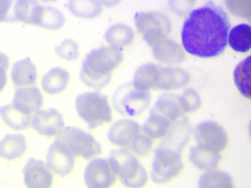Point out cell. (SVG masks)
I'll use <instances>...</instances> for the list:
<instances>
[{
	"label": "cell",
	"mask_w": 251,
	"mask_h": 188,
	"mask_svg": "<svg viewBox=\"0 0 251 188\" xmlns=\"http://www.w3.org/2000/svg\"><path fill=\"white\" fill-rule=\"evenodd\" d=\"M230 23L224 9L213 1L192 10L181 32L185 50L194 56L209 58L222 53L227 45Z\"/></svg>",
	"instance_id": "6da1fadb"
},
{
	"label": "cell",
	"mask_w": 251,
	"mask_h": 188,
	"mask_svg": "<svg viewBox=\"0 0 251 188\" xmlns=\"http://www.w3.org/2000/svg\"><path fill=\"white\" fill-rule=\"evenodd\" d=\"M123 58L120 49L112 46L93 50L82 63L80 73L81 81L91 88H104L110 82L113 71L121 64Z\"/></svg>",
	"instance_id": "7a4b0ae2"
},
{
	"label": "cell",
	"mask_w": 251,
	"mask_h": 188,
	"mask_svg": "<svg viewBox=\"0 0 251 188\" xmlns=\"http://www.w3.org/2000/svg\"><path fill=\"white\" fill-rule=\"evenodd\" d=\"M75 108L79 117L91 129L109 123L112 119L107 97L98 92L78 95L75 100Z\"/></svg>",
	"instance_id": "3957f363"
},
{
	"label": "cell",
	"mask_w": 251,
	"mask_h": 188,
	"mask_svg": "<svg viewBox=\"0 0 251 188\" xmlns=\"http://www.w3.org/2000/svg\"><path fill=\"white\" fill-rule=\"evenodd\" d=\"M109 159L115 167L117 177L126 188H143L147 183V172L136 156L128 150H112Z\"/></svg>",
	"instance_id": "277c9868"
},
{
	"label": "cell",
	"mask_w": 251,
	"mask_h": 188,
	"mask_svg": "<svg viewBox=\"0 0 251 188\" xmlns=\"http://www.w3.org/2000/svg\"><path fill=\"white\" fill-rule=\"evenodd\" d=\"M57 139L75 157L90 160L99 156L102 152L100 143L92 135L77 127L65 128Z\"/></svg>",
	"instance_id": "5b68a950"
},
{
	"label": "cell",
	"mask_w": 251,
	"mask_h": 188,
	"mask_svg": "<svg viewBox=\"0 0 251 188\" xmlns=\"http://www.w3.org/2000/svg\"><path fill=\"white\" fill-rule=\"evenodd\" d=\"M183 167L180 153L161 145L155 152L151 177L154 183L164 184L178 176Z\"/></svg>",
	"instance_id": "8992f818"
},
{
	"label": "cell",
	"mask_w": 251,
	"mask_h": 188,
	"mask_svg": "<svg viewBox=\"0 0 251 188\" xmlns=\"http://www.w3.org/2000/svg\"><path fill=\"white\" fill-rule=\"evenodd\" d=\"M148 103V95L134 89L129 83L119 87L112 96L115 110L126 117L139 116L146 108Z\"/></svg>",
	"instance_id": "52a82bcc"
},
{
	"label": "cell",
	"mask_w": 251,
	"mask_h": 188,
	"mask_svg": "<svg viewBox=\"0 0 251 188\" xmlns=\"http://www.w3.org/2000/svg\"><path fill=\"white\" fill-rule=\"evenodd\" d=\"M117 178L115 167L109 158L91 160L84 173L87 188H112Z\"/></svg>",
	"instance_id": "ba28073f"
},
{
	"label": "cell",
	"mask_w": 251,
	"mask_h": 188,
	"mask_svg": "<svg viewBox=\"0 0 251 188\" xmlns=\"http://www.w3.org/2000/svg\"><path fill=\"white\" fill-rule=\"evenodd\" d=\"M139 124L128 118L120 119L114 122L107 134L109 142L121 148L131 150L142 132Z\"/></svg>",
	"instance_id": "9c48e42d"
},
{
	"label": "cell",
	"mask_w": 251,
	"mask_h": 188,
	"mask_svg": "<svg viewBox=\"0 0 251 188\" xmlns=\"http://www.w3.org/2000/svg\"><path fill=\"white\" fill-rule=\"evenodd\" d=\"M195 137L199 145L219 153L224 150L228 143V137L225 129L213 121L204 122L198 125Z\"/></svg>",
	"instance_id": "30bf717a"
},
{
	"label": "cell",
	"mask_w": 251,
	"mask_h": 188,
	"mask_svg": "<svg viewBox=\"0 0 251 188\" xmlns=\"http://www.w3.org/2000/svg\"><path fill=\"white\" fill-rule=\"evenodd\" d=\"M46 159L50 169L61 177L70 174L75 165V156L57 139L50 146Z\"/></svg>",
	"instance_id": "8fae6325"
},
{
	"label": "cell",
	"mask_w": 251,
	"mask_h": 188,
	"mask_svg": "<svg viewBox=\"0 0 251 188\" xmlns=\"http://www.w3.org/2000/svg\"><path fill=\"white\" fill-rule=\"evenodd\" d=\"M32 127L41 135L49 138L58 137L65 128V122L59 112L49 108L35 113L32 118Z\"/></svg>",
	"instance_id": "7c38bea8"
},
{
	"label": "cell",
	"mask_w": 251,
	"mask_h": 188,
	"mask_svg": "<svg viewBox=\"0 0 251 188\" xmlns=\"http://www.w3.org/2000/svg\"><path fill=\"white\" fill-rule=\"evenodd\" d=\"M26 188H52L54 177L48 165L43 161L30 158L23 169Z\"/></svg>",
	"instance_id": "4fadbf2b"
},
{
	"label": "cell",
	"mask_w": 251,
	"mask_h": 188,
	"mask_svg": "<svg viewBox=\"0 0 251 188\" xmlns=\"http://www.w3.org/2000/svg\"><path fill=\"white\" fill-rule=\"evenodd\" d=\"M43 104V97L35 87L20 88L16 90L12 105L20 113L30 116L40 110Z\"/></svg>",
	"instance_id": "5bb4252c"
},
{
	"label": "cell",
	"mask_w": 251,
	"mask_h": 188,
	"mask_svg": "<svg viewBox=\"0 0 251 188\" xmlns=\"http://www.w3.org/2000/svg\"><path fill=\"white\" fill-rule=\"evenodd\" d=\"M189 159L196 167L208 171L218 167L221 156L219 152L198 145L191 148Z\"/></svg>",
	"instance_id": "9a60e30c"
},
{
	"label": "cell",
	"mask_w": 251,
	"mask_h": 188,
	"mask_svg": "<svg viewBox=\"0 0 251 188\" xmlns=\"http://www.w3.org/2000/svg\"><path fill=\"white\" fill-rule=\"evenodd\" d=\"M65 22V17L59 10L39 4L35 11L33 24L49 30H57L63 26Z\"/></svg>",
	"instance_id": "2e32d148"
},
{
	"label": "cell",
	"mask_w": 251,
	"mask_h": 188,
	"mask_svg": "<svg viewBox=\"0 0 251 188\" xmlns=\"http://www.w3.org/2000/svg\"><path fill=\"white\" fill-rule=\"evenodd\" d=\"M26 148L24 135L7 134L0 141V157L9 161L16 160L24 154Z\"/></svg>",
	"instance_id": "e0dca14e"
},
{
	"label": "cell",
	"mask_w": 251,
	"mask_h": 188,
	"mask_svg": "<svg viewBox=\"0 0 251 188\" xmlns=\"http://www.w3.org/2000/svg\"><path fill=\"white\" fill-rule=\"evenodd\" d=\"M69 79L70 75L67 71L60 68H54L42 78V88L49 94H59L66 89Z\"/></svg>",
	"instance_id": "ac0fdd59"
},
{
	"label": "cell",
	"mask_w": 251,
	"mask_h": 188,
	"mask_svg": "<svg viewBox=\"0 0 251 188\" xmlns=\"http://www.w3.org/2000/svg\"><path fill=\"white\" fill-rule=\"evenodd\" d=\"M11 78L17 87L33 85L37 79V70L34 64L28 59L15 63L11 70Z\"/></svg>",
	"instance_id": "d6986e66"
},
{
	"label": "cell",
	"mask_w": 251,
	"mask_h": 188,
	"mask_svg": "<svg viewBox=\"0 0 251 188\" xmlns=\"http://www.w3.org/2000/svg\"><path fill=\"white\" fill-rule=\"evenodd\" d=\"M104 38L110 46L119 48L131 43L134 38V32L127 25L116 24L107 30Z\"/></svg>",
	"instance_id": "ffe728a7"
},
{
	"label": "cell",
	"mask_w": 251,
	"mask_h": 188,
	"mask_svg": "<svg viewBox=\"0 0 251 188\" xmlns=\"http://www.w3.org/2000/svg\"><path fill=\"white\" fill-rule=\"evenodd\" d=\"M228 43L235 51L246 52L251 47V26L246 24H239L233 27L229 32Z\"/></svg>",
	"instance_id": "44dd1931"
},
{
	"label": "cell",
	"mask_w": 251,
	"mask_h": 188,
	"mask_svg": "<svg viewBox=\"0 0 251 188\" xmlns=\"http://www.w3.org/2000/svg\"><path fill=\"white\" fill-rule=\"evenodd\" d=\"M190 131L187 121L177 123L170 133H167L168 136L162 145L180 153L189 141Z\"/></svg>",
	"instance_id": "7402d4cb"
},
{
	"label": "cell",
	"mask_w": 251,
	"mask_h": 188,
	"mask_svg": "<svg viewBox=\"0 0 251 188\" xmlns=\"http://www.w3.org/2000/svg\"><path fill=\"white\" fill-rule=\"evenodd\" d=\"M0 115L5 124L16 131H22L28 127L31 116L24 115L17 111L12 104L0 108Z\"/></svg>",
	"instance_id": "603a6c76"
},
{
	"label": "cell",
	"mask_w": 251,
	"mask_h": 188,
	"mask_svg": "<svg viewBox=\"0 0 251 188\" xmlns=\"http://www.w3.org/2000/svg\"><path fill=\"white\" fill-rule=\"evenodd\" d=\"M198 185L199 188H234L233 179L228 174L216 170L203 174Z\"/></svg>",
	"instance_id": "cb8c5ba5"
},
{
	"label": "cell",
	"mask_w": 251,
	"mask_h": 188,
	"mask_svg": "<svg viewBox=\"0 0 251 188\" xmlns=\"http://www.w3.org/2000/svg\"><path fill=\"white\" fill-rule=\"evenodd\" d=\"M251 56L241 61L236 67L233 77L238 89L245 97L251 98Z\"/></svg>",
	"instance_id": "d4e9b609"
},
{
	"label": "cell",
	"mask_w": 251,
	"mask_h": 188,
	"mask_svg": "<svg viewBox=\"0 0 251 188\" xmlns=\"http://www.w3.org/2000/svg\"><path fill=\"white\" fill-rule=\"evenodd\" d=\"M69 8L75 16L84 18H94L102 12L100 1L89 0H74L69 2Z\"/></svg>",
	"instance_id": "484cf974"
},
{
	"label": "cell",
	"mask_w": 251,
	"mask_h": 188,
	"mask_svg": "<svg viewBox=\"0 0 251 188\" xmlns=\"http://www.w3.org/2000/svg\"><path fill=\"white\" fill-rule=\"evenodd\" d=\"M171 123L162 116L152 113L145 122L142 129L151 139H159L167 134Z\"/></svg>",
	"instance_id": "4316f807"
},
{
	"label": "cell",
	"mask_w": 251,
	"mask_h": 188,
	"mask_svg": "<svg viewBox=\"0 0 251 188\" xmlns=\"http://www.w3.org/2000/svg\"><path fill=\"white\" fill-rule=\"evenodd\" d=\"M39 3L35 0L17 1L14 7V20L33 24L35 11Z\"/></svg>",
	"instance_id": "83f0119b"
},
{
	"label": "cell",
	"mask_w": 251,
	"mask_h": 188,
	"mask_svg": "<svg viewBox=\"0 0 251 188\" xmlns=\"http://www.w3.org/2000/svg\"><path fill=\"white\" fill-rule=\"evenodd\" d=\"M55 51L58 56L68 61L76 59L79 55L78 44L71 39L64 40Z\"/></svg>",
	"instance_id": "f1b7e54d"
},
{
	"label": "cell",
	"mask_w": 251,
	"mask_h": 188,
	"mask_svg": "<svg viewBox=\"0 0 251 188\" xmlns=\"http://www.w3.org/2000/svg\"><path fill=\"white\" fill-rule=\"evenodd\" d=\"M152 147V139L142 132L130 150L139 157H144L150 152Z\"/></svg>",
	"instance_id": "f546056e"
},
{
	"label": "cell",
	"mask_w": 251,
	"mask_h": 188,
	"mask_svg": "<svg viewBox=\"0 0 251 188\" xmlns=\"http://www.w3.org/2000/svg\"><path fill=\"white\" fill-rule=\"evenodd\" d=\"M9 61L8 57L4 53L0 52V92L5 87L7 82V70Z\"/></svg>",
	"instance_id": "4dcf8cb0"
},
{
	"label": "cell",
	"mask_w": 251,
	"mask_h": 188,
	"mask_svg": "<svg viewBox=\"0 0 251 188\" xmlns=\"http://www.w3.org/2000/svg\"><path fill=\"white\" fill-rule=\"evenodd\" d=\"M11 0H0V23L8 19Z\"/></svg>",
	"instance_id": "1f68e13d"
}]
</instances>
